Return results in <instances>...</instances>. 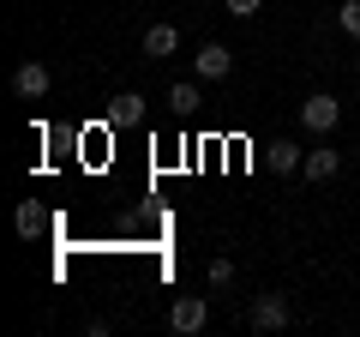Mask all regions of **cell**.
Instances as JSON below:
<instances>
[{
    "label": "cell",
    "instance_id": "obj_8",
    "mask_svg": "<svg viewBox=\"0 0 360 337\" xmlns=\"http://www.w3.org/2000/svg\"><path fill=\"white\" fill-rule=\"evenodd\" d=\"M174 49H180V30L174 25H150V30H144V61H168Z\"/></svg>",
    "mask_w": 360,
    "mask_h": 337
},
{
    "label": "cell",
    "instance_id": "obj_6",
    "mask_svg": "<svg viewBox=\"0 0 360 337\" xmlns=\"http://www.w3.org/2000/svg\"><path fill=\"white\" fill-rule=\"evenodd\" d=\"M193 73H198V78H210V85H222V78L234 73V54L222 49V42H205V49L193 54Z\"/></svg>",
    "mask_w": 360,
    "mask_h": 337
},
{
    "label": "cell",
    "instance_id": "obj_10",
    "mask_svg": "<svg viewBox=\"0 0 360 337\" xmlns=\"http://www.w3.org/2000/svg\"><path fill=\"white\" fill-rule=\"evenodd\" d=\"M168 109H174V115H193V109H205V97H198L193 78H174V85H168Z\"/></svg>",
    "mask_w": 360,
    "mask_h": 337
},
{
    "label": "cell",
    "instance_id": "obj_1",
    "mask_svg": "<svg viewBox=\"0 0 360 337\" xmlns=\"http://www.w3.org/2000/svg\"><path fill=\"white\" fill-rule=\"evenodd\" d=\"M336 121H342V103H336L330 91H312L307 103H300V127H307V133H319V139H330V133H336Z\"/></svg>",
    "mask_w": 360,
    "mask_h": 337
},
{
    "label": "cell",
    "instance_id": "obj_11",
    "mask_svg": "<svg viewBox=\"0 0 360 337\" xmlns=\"http://www.w3.org/2000/svg\"><path fill=\"white\" fill-rule=\"evenodd\" d=\"M13 229L25 235V241H30V235H42V205H37V199H18V211H13Z\"/></svg>",
    "mask_w": 360,
    "mask_h": 337
},
{
    "label": "cell",
    "instance_id": "obj_14",
    "mask_svg": "<svg viewBox=\"0 0 360 337\" xmlns=\"http://www.w3.org/2000/svg\"><path fill=\"white\" fill-rule=\"evenodd\" d=\"M258 6L264 0H229V18H258Z\"/></svg>",
    "mask_w": 360,
    "mask_h": 337
},
{
    "label": "cell",
    "instance_id": "obj_4",
    "mask_svg": "<svg viewBox=\"0 0 360 337\" xmlns=\"http://www.w3.org/2000/svg\"><path fill=\"white\" fill-rule=\"evenodd\" d=\"M168 325H174L180 337H193V331H205V325H210V301H205V295H180L174 307H168Z\"/></svg>",
    "mask_w": 360,
    "mask_h": 337
},
{
    "label": "cell",
    "instance_id": "obj_2",
    "mask_svg": "<svg viewBox=\"0 0 360 337\" xmlns=\"http://www.w3.org/2000/svg\"><path fill=\"white\" fill-rule=\"evenodd\" d=\"M246 325H252V331H283L288 325V295H276V289L252 295L246 301Z\"/></svg>",
    "mask_w": 360,
    "mask_h": 337
},
{
    "label": "cell",
    "instance_id": "obj_12",
    "mask_svg": "<svg viewBox=\"0 0 360 337\" xmlns=\"http://www.w3.org/2000/svg\"><path fill=\"white\" fill-rule=\"evenodd\" d=\"M336 25H342V37L360 42V0H342V6H336Z\"/></svg>",
    "mask_w": 360,
    "mask_h": 337
},
{
    "label": "cell",
    "instance_id": "obj_15",
    "mask_svg": "<svg viewBox=\"0 0 360 337\" xmlns=\"http://www.w3.org/2000/svg\"><path fill=\"white\" fill-rule=\"evenodd\" d=\"M354 66H360V54H354Z\"/></svg>",
    "mask_w": 360,
    "mask_h": 337
},
{
    "label": "cell",
    "instance_id": "obj_3",
    "mask_svg": "<svg viewBox=\"0 0 360 337\" xmlns=\"http://www.w3.org/2000/svg\"><path fill=\"white\" fill-rule=\"evenodd\" d=\"M49 85H54V73H49L42 61H18V66H13V97H18V103H42Z\"/></svg>",
    "mask_w": 360,
    "mask_h": 337
},
{
    "label": "cell",
    "instance_id": "obj_7",
    "mask_svg": "<svg viewBox=\"0 0 360 337\" xmlns=\"http://www.w3.org/2000/svg\"><path fill=\"white\" fill-rule=\"evenodd\" d=\"M336 168H342V151L319 145V151H307V163H300V181H330Z\"/></svg>",
    "mask_w": 360,
    "mask_h": 337
},
{
    "label": "cell",
    "instance_id": "obj_13",
    "mask_svg": "<svg viewBox=\"0 0 360 337\" xmlns=\"http://www.w3.org/2000/svg\"><path fill=\"white\" fill-rule=\"evenodd\" d=\"M210 283H217V289L234 283V259H210Z\"/></svg>",
    "mask_w": 360,
    "mask_h": 337
},
{
    "label": "cell",
    "instance_id": "obj_9",
    "mask_svg": "<svg viewBox=\"0 0 360 337\" xmlns=\"http://www.w3.org/2000/svg\"><path fill=\"white\" fill-rule=\"evenodd\" d=\"M300 163H307V151H300L295 139H276V145H270V168H276V175H300Z\"/></svg>",
    "mask_w": 360,
    "mask_h": 337
},
{
    "label": "cell",
    "instance_id": "obj_5",
    "mask_svg": "<svg viewBox=\"0 0 360 337\" xmlns=\"http://www.w3.org/2000/svg\"><path fill=\"white\" fill-rule=\"evenodd\" d=\"M144 115H150V103H144L139 91H120V97H108L103 127H144Z\"/></svg>",
    "mask_w": 360,
    "mask_h": 337
}]
</instances>
